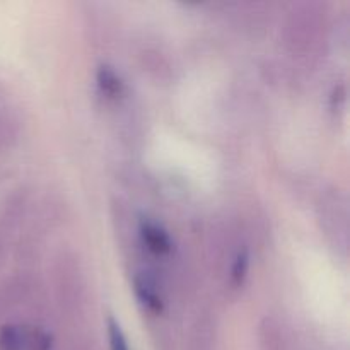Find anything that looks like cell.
I'll return each mask as SVG.
<instances>
[{
    "label": "cell",
    "instance_id": "5",
    "mask_svg": "<svg viewBox=\"0 0 350 350\" xmlns=\"http://www.w3.org/2000/svg\"><path fill=\"white\" fill-rule=\"evenodd\" d=\"M108 334H109V345H111V350H129V345H126L125 337H123L122 330H120L118 323L115 320L109 318L108 321Z\"/></svg>",
    "mask_w": 350,
    "mask_h": 350
},
{
    "label": "cell",
    "instance_id": "2",
    "mask_svg": "<svg viewBox=\"0 0 350 350\" xmlns=\"http://www.w3.org/2000/svg\"><path fill=\"white\" fill-rule=\"evenodd\" d=\"M140 236H142L144 243H146L150 252L157 253V255H164V253L171 252L173 243H171L170 236H167V232L163 228H159L154 222H140Z\"/></svg>",
    "mask_w": 350,
    "mask_h": 350
},
{
    "label": "cell",
    "instance_id": "6",
    "mask_svg": "<svg viewBox=\"0 0 350 350\" xmlns=\"http://www.w3.org/2000/svg\"><path fill=\"white\" fill-rule=\"evenodd\" d=\"M246 270H248V258H246V255H239L234 267H232V280L236 284L243 282V279L246 275Z\"/></svg>",
    "mask_w": 350,
    "mask_h": 350
},
{
    "label": "cell",
    "instance_id": "3",
    "mask_svg": "<svg viewBox=\"0 0 350 350\" xmlns=\"http://www.w3.org/2000/svg\"><path fill=\"white\" fill-rule=\"evenodd\" d=\"M98 84L99 88H101V91L108 96H118L123 89V84L122 81H120V77L115 74V70H111L109 67L99 68Z\"/></svg>",
    "mask_w": 350,
    "mask_h": 350
},
{
    "label": "cell",
    "instance_id": "4",
    "mask_svg": "<svg viewBox=\"0 0 350 350\" xmlns=\"http://www.w3.org/2000/svg\"><path fill=\"white\" fill-rule=\"evenodd\" d=\"M135 291H137V296L140 297V301H142L144 304H147V306H149L150 310L161 311L163 304H161L159 296H157V294L154 293V291L150 289V287L147 286L146 282H139V280H137V282H135Z\"/></svg>",
    "mask_w": 350,
    "mask_h": 350
},
{
    "label": "cell",
    "instance_id": "1",
    "mask_svg": "<svg viewBox=\"0 0 350 350\" xmlns=\"http://www.w3.org/2000/svg\"><path fill=\"white\" fill-rule=\"evenodd\" d=\"M0 350H51V337L40 328L7 325L0 330Z\"/></svg>",
    "mask_w": 350,
    "mask_h": 350
}]
</instances>
